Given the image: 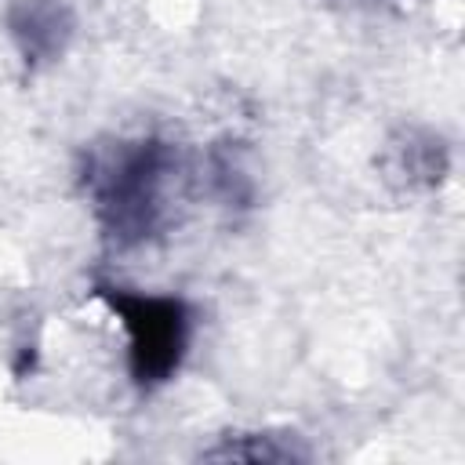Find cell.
Returning a JSON list of instances; mask_svg holds the SVG:
<instances>
[{
    "label": "cell",
    "instance_id": "obj_1",
    "mask_svg": "<svg viewBox=\"0 0 465 465\" xmlns=\"http://www.w3.org/2000/svg\"><path fill=\"white\" fill-rule=\"evenodd\" d=\"M131 341V374L142 385L167 381L189 341V312L178 298L160 294H131V291H102Z\"/></svg>",
    "mask_w": 465,
    "mask_h": 465
},
{
    "label": "cell",
    "instance_id": "obj_2",
    "mask_svg": "<svg viewBox=\"0 0 465 465\" xmlns=\"http://www.w3.org/2000/svg\"><path fill=\"white\" fill-rule=\"evenodd\" d=\"M15 36L22 40L25 54H40V51L51 54V51H58L62 36H65L62 11L54 4H40V0L22 4V15H15Z\"/></svg>",
    "mask_w": 465,
    "mask_h": 465
}]
</instances>
